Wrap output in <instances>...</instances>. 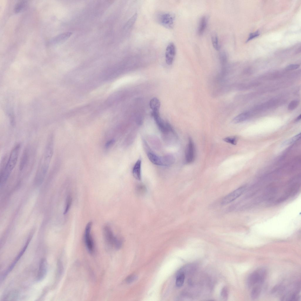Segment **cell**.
I'll use <instances>...</instances> for the list:
<instances>
[{
  "instance_id": "obj_1",
  "label": "cell",
  "mask_w": 301,
  "mask_h": 301,
  "mask_svg": "<svg viewBox=\"0 0 301 301\" xmlns=\"http://www.w3.org/2000/svg\"><path fill=\"white\" fill-rule=\"evenodd\" d=\"M53 137L51 135L47 141L35 176L34 183L37 186L42 183L46 175L53 154Z\"/></svg>"
},
{
  "instance_id": "obj_2",
  "label": "cell",
  "mask_w": 301,
  "mask_h": 301,
  "mask_svg": "<svg viewBox=\"0 0 301 301\" xmlns=\"http://www.w3.org/2000/svg\"><path fill=\"white\" fill-rule=\"evenodd\" d=\"M20 144L16 145L11 150L9 157L4 166L1 170L0 186L1 187L5 183L11 171L16 164L20 149Z\"/></svg>"
},
{
  "instance_id": "obj_3",
  "label": "cell",
  "mask_w": 301,
  "mask_h": 301,
  "mask_svg": "<svg viewBox=\"0 0 301 301\" xmlns=\"http://www.w3.org/2000/svg\"><path fill=\"white\" fill-rule=\"evenodd\" d=\"M266 270L264 268H260L252 272L249 276L247 285L249 287L256 285H262L264 282L267 276Z\"/></svg>"
},
{
  "instance_id": "obj_4",
  "label": "cell",
  "mask_w": 301,
  "mask_h": 301,
  "mask_svg": "<svg viewBox=\"0 0 301 301\" xmlns=\"http://www.w3.org/2000/svg\"><path fill=\"white\" fill-rule=\"evenodd\" d=\"M104 236L107 244L111 247H114L119 249L122 245L121 241L114 235L111 228L108 225L105 226L103 229Z\"/></svg>"
},
{
  "instance_id": "obj_5",
  "label": "cell",
  "mask_w": 301,
  "mask_h": 301,
  "mask_svg": "<svg viewBox=\"0 0 301 301\" xmlns=\"http://www.w3.org/2000/svg\"><path fill=\"white\" fill-rule=\"evenodd\" d=\"M156 16L157 21L161 25L169 29L173 28L175 19L174 14L169 12H163L158 14Z\"/></svg>"
},
{
  "instance_id": "obj_6",
  "label": "cell",
  "mask_w": 301,
  "mask_h": 301,
  "mask_svg": "<svg viewBox=\"0 0 301 301\" xmlns=\"http://www.w3.org/2000/svg\"><path fill=\"white\" fill-rule=\"evenodd\" d=\"M92 226V222H89L86 226L84 233V240L86 247L91 254L94 252V242L91 234Z\"/></svg>"
},
{
  "instance_id": "obj_7",
  "label": "cell",
  "mask_w": 301,
  "mask_h": 301,
  "mask_svg": "<svg viewBox=\"0 0 301 301\" xmlns=\"http://www.w3.org/2000/svg\"><path fill=\"white\" fill-rule=\"evenodd\" d=\"M245 189V187L241 186L230 193L222 199L221 205H225L235 200L243 194Z\"/></svg>"
},
{
  "instance_id": "obj_8",
  "label": "cell",
  "mask_w": 301,
  "mask_h": 301,
  "mask_svg": "<svg viewBox=\"0 0 301 301\" xmlns=\"http://www.w3.org/2000/svg\"><path fill=\"white\" fill-rule=\"evenodd\" d=\"M176 53L175 45L172 42L169 43L166 47L165 51V59L166 63L171 65L174 61Z\"/></svg>"
},
{
  "instance_id": "obj_9",
  "label": "cell",
  "mask_w": 301,
  "mask_h": 301,
  "mask_svg": "<svg viewBox=\"0 0 301 301\" xmlns=\"http://www.w3.org/2000/svg\"><path fill=\"white\" fill-rule=\"evenodd\" d=\"M32 237V235H31L29 236L26 243L23 248H22V250H21L18 255L15 258L14 261L8 268L7 270L5 272H4V273L3 274V275L4 277H6L9 272H10L11 270H12L18 260H19L21 257L22 256L24 252H25V251H26L30 242Z\"/></svg>"
},
{
  "instance_id": "obj_10",
  "label": "cell",
  "mask_w": 301,
  "mask_h": 301,
  "mask_svg": "<svg viewBox=\"0 0 301 301\" xmlns=\"http://www.w3.org/2000/svg\"><path fill=\"white\" fill-rule=\"evenodd\" d=\"M195 158V149L194 143L192 139L189 138L185 152V161L187 163H190L194 161Z\"/></svg>"
},
{
  "instance_id": "obj_11",
  "label": "cell",
  "mask_w": 301,
  "mask_h": 301,
  "mask_svg": "<svg viewBox=\"0 0 301 301\" xmlns=\"http://www.w3.org/2000/svg\"><path fill=\"white\" fill-rule=\"evenodd\" d=\"M47 260L45 258H42L40 262L36 277V280L38 281H41L44 278L47 274Z\"/></svg>"
},
{
  "instance_id": "obj_12",
  "label": "cell",
  "mask_w": 301,
  "mask_h": 301,
  "mask_svg": "<svg viewBox=\"0 0 301 301\" xmlns=\"http://www.w3.org/2000/svg\"><path fill=\"white\" fill-rule=\"evenodd\" d=\"M147 156L149 160L153 164L163 166V157L159 156L151 152L148 153Z\"/></svg>"
},
{
  "instance_id": "obj_13",
  "label": "cell",
  "mask_w": 301,
  "mask_h": 301,
  "mask_svg": "<svg viewBox=\"0 0 301 301\" xmlns=\"http://www.w3.org/2000/svg\"><path fill=\"white\" fill-rule=\"evenodd\" d=\"M72 33L66 32L60 34L55 37L53 40V42L55 44H58L63 42L67 40L72 35Z\"/></svg>"
},
{
  "instance_id": "obj_14",
  "label": "cell",
  "mask_w": 301,
  "mask_h": 301,
  "mask_svg": "<svg viewBox=\"0 0 301 301\" xmlns=\"http://www.w3.org/2000/svg\"><path fill=\"white\" fill-rule=\"evenodd\" d=\"M29 3L26 0H21L19 1L15 4L14 11L15 13L17 14L23 12L26 10L28 6Z\"/></svg>"
},
{
  "instance_id": "obj_15",
  "label": "cell",
  "mask_w": 301,
  "mask_h": 301,
  "mask_svg": "<svg viewBox=\"0 0 301 301\" xmlns=\"http://www.w3.org/2000/svg\"><path fill=\"white\" fill-rule=\"evenodd\" d=\"M141 161L140 159L136 162L133 169V174L134 177L138 180L141 179Z\"/></svg>"
},
{
  "instance_id": "obj_16",
  "label": "cell",
  "mask_w": 301,
  "mask_h": 301,
  "mask_svg": "<svg viewBox=\"0 0 301 301\" xmlns=\"http://www.w3.org/2000/svg\"><path fill=\"white\" fill-rule=\"evenodd\" d=\"M29 150L26 148L23 153L20 160L19 164V170L21 171L23 170L27 164L29 158Z\"/></svg>"
},
{
  "instance_id": "obj_17",
  "label": "cell",
  "mask_w": 301,
  "mask_h": 301,
  "mask_svg": "<svg viewBox=\"0 0 301 301\" xmlns=\"http://www.w3.org/2000/svg\"><path fill=\"white\" fill-rule=\"evenodd\" d=\"M208 23V19L205 16H203L200 19L198 29V33L199 35H202L204 32Z\"/></svg>"
},
{
  "instance_id": "obj_18",
  "label": "cell",
  "mask_w": 301,
  "mask_h": 301,
  "mask_svg": "<svg viewBox=\"0 0 301 301\" xmlns=\"http://www.w3.org/2000/svg\"><path fill=\"white\" fill-rule=\"evenodd\" d=\"M261 285H258L253 287L250 293V297L252 299H256L259 296L261 291Z\"/></svg>"
},
{
  "instance_id": "obj_19",
  "label": "cell",
  "mask_w": 301,
  "mask_h": 301,
  "mask_svg": "<svg viewBox=\"0 0 301 301\" xmlns=\"http://www.w3.org/2000/svg\"><path fill=\"white\" fill-rule=\"evenodd\" d=\"M219 59L221 66V70L227 69L228 57L226 53L224 51L221 52L219 55Z\"/></svg>"
},
{
  "instance_id": "obj_20",
  "label": "cell",
  "mask_w": 301,
  "mask_h": 301,
  "mask_svg": "<svg viewBox=\"0 0 301 301\" xmlns=\"http://www.w3.org/2000/svg\"><path fill=\"white\" fill-rule=\"evenodd\" d=\"M150 106L153 111H159L160 106L159 100L156 98H153L150 101Z\"/></svg>"
},
{
  "instance_id": "obj_21",
  "label": "cell",
  "mask_w": 301,
  "mask_h": 301,
  "mask_svg": "<svg viewBox=\"0 0 301 301\" xmlns=\"http://www.w3.org/2000/svg\"><path fill=\"white\" fill-rule=\"evenodd\" d=\"M19 293L18 291L13 290L7 293L4 297L3 300H15L18 297Z\"/></svg>"
},
{
  "instance_id": "obj_22",
  "label": "cell",
  "mask_w": 301,
  "mask_h": 301,
  "mask_svg": "<svg viewBox=\"0 0 301 301\" xmlns=\"http://www.w3.org/2000/svg\"><path fill=\"white\" fill-rule=\"evenodd\" d=\"M249 115L246 113H242L238 115L233 119L232 122L237 123L241 122L246 120L248 118Z\"/></svg>"
},
{
  "instance_id": "obj_23",
  "label": "cell",
  "mask_w": 301,
  "mask_h": 301,
  "mask_svg": "<svg viewBox=\"0 0 301 301\" xmlns=\"http://www.w3.org/2000/svg\"><path fill=\"white\" fill-rule=\"evenodd\" d=\"M211 41L214 49L217 51L219 50L220 46L219 44L218 36L216 34H214L212 35Z\"/></svg>"
},
{
  "instance_id": "obj_24",
  "label": "cell",
  "mask_w": 301,
  "mask_h": 301,
  "mask_svg": "<svg viewBox=\"0 0 301 301\" xmlns=\"http://www.w3.org/2000/svg\"><path fill=\"white\" fill-rule=\"evenodd\" d=\"M137 17V14L135 13L127 21L124 26L125 29H129L133 26Z\"/></svg>"
},
{
  "instance_id": "obj_25",
  "label": "cell",
  "mask_w": 301,
  "mask_h": 301,
  "mask_svg": "<svg viewBox=\"0 0 301 301\" xmlns=\"http://www.w3.org/2000/svg\"><path fill=\"white\" fill-rule=\"evenodd\" d=\"M163 166H168L173 164L175 160L173 156L171 155H167L163 156Z\"/></svg>"
},
{
  "instance_id": "obj_26",
  "label": "cell",
  "mask_w": 301,
  "mask_h": 301,
  "mask_svg": "<svg viewBox=\"0 0 301 301\" xmlns=\"http://www.w3.org/2000/svg\"><path fill=\"white\" fill-rule=\"evenodd\" d=\"M185 275L183 273H179L177 276L175 283L178 287H180L183 285L185 279Z\"/></svg>"
},
{
  "instance_id": "obj_27",
  "label": "cell",
  "mask_w": 301,
  "mask_h": 301,
  "mask_svg": "<svg viewBox=\"0 0 301 301\" xmlns=\"http://www.w3.org/2000/svg\"><path fill=\"white\" fill-rule=\"evenodd\" d=\"M301 137V133H299L297 134V135L294 136L293 137L291 138L287 141H285L283 144V145H287L289 144H291L299 140Z\"/></svg>"
},
{
  "instance_id": "obj_28",
  "label": "cell",
  "mask_w": 301,
  "mask_h": 301,
  "mask_svg": "<svg viewBox=\"0 0 301 301\" xmlns=\"http://www.w3.org/2000/svg\"><path fill=\"white\" fill-rule=\"evenodd\" d=\"M72 201V199L70 195H68L66 198L65 208L64 209V214H66L69 211V210L71 206Z\"/></svg>"
},
{
  "instance_id": "obj_29",
  "label": "cell",
  "mask_w": 301,
  "mask_h": 301,
  "mask_svg": "<svg viewBox=\"0 0 301 301\" xmlns=\"http://www.w3.org/2000/svg\"><path fill=\"white\" fill-rule=\"evenodd\" d=\"M223 140L227 143L233 145H235L237 143V138L235 137H226L223 139Z\"/></svg>"
},
{
  "instance_id": "obj_30",
  "label": "cell",
  "mask_w": 301,
  "mask_h": 301,
  "mask_svg": "<svg viewBox=\"0 0 301 301\" xmlns=\"http://www.w3.org/2000/svg\"><path fill=\"white\" fill-rule=\"evenodd\" d=\"M63 267L62 263L60 260H58L57 262V274L58 276L61 275L63 271Z\"/></svg>"
},
{
  "instance_id": "obj_31",
  "label": "cell",
  "mask_w": 301,
  "mask_h": 301,
  "mask_svg": "<svg viewBox=\"0 0 301 301\" xmlns=\"http://www.w3.org/2000/svg\"><path fill=\"white\" fill-rule=\"evenodd\" d=\"M298 101L297 100L292 101L289 103L288 106V109L290 110L295 109L298 105Z\"/></svg>"
},
{
  "instance_id": "obj_32",
  "label": "cell",
  "mask_w": 301,
  "mask_h": 301,
  "mask_svg": "<svg viewBox=\"0 0 301 301\" xmlns=\"http://www.w3.org/2000/svg\"><path fill=\"white\" fill-rule=\"evenodd\" d=\"M260 35V33L258 31L255 32L250 33L249 35L248 39L246 40L247 42L250 40Z\"/></svg>"
},
{
  "instance_id": "obj_33",
  "label": "cell",
  "mask_w": 301,
  "mask_h": 301,
  "mask_svg": "<svg viewBox=\"0 0 301 301\" xmlns=\"http://www.w3.org/2000/svg\"><path fill=\"white\" fill-rule=\"evenodd\" d=\"M137 278V276L135 275H130L126 278V281L128 283H131L136 280Z\"/></svg>"
},
{
  "instance_id": "obj_34",
  "label": "cell",
  "mask_w": 301,
  "mask_h": 301,
  "mask_svg": "<svg viewBox=\"0 0 301 301\" xmlns=\"http://www.w3.org/2000/svg\"><path fill=\"white\" fill-rule=\"evenodd\" d=\"M221 294L223 299H227L228 295V290L227 287H224L222 289Z\"/></svg>"
},
{
  "instance_id": "obj_35",
  "label": "cell",
  "mask_w": 301,
  "mask_h": 301,
  "mask_svg": "<svg viewBox=\"0 0 301 301\" xmlns=\"http://www.w3.org/2000/svg\"><path fill=\"white\" fill-rule=\"evenodd\" d=\"M300 65L297 64H292L287 66L286 69L287 70H291L297 69L299 68Z\"/></svg>"
},
{
  "instance_id": "obj_36",
  "label": "cell",
  "mask_w": 301,
  "mask_h": 301,
  "mask_svg": "<svg viewBox=\"0 0 301 301\" xmlns=\"http://www.w3.org/2000/svg\"><path fill=\"white\" fill-rule=\"evenodd\" d=\"M301 118V115H300L296 118V119H295V121H300V120Z\"/></svg>"
}]
</instances>
